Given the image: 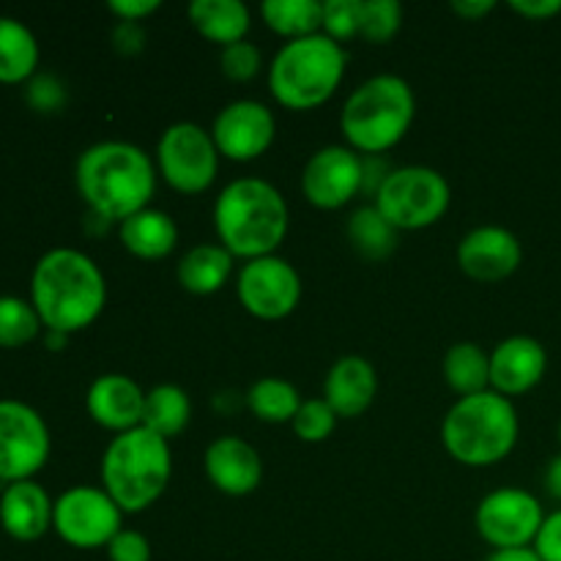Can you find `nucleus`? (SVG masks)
I'll use <instances>...</instances> for the list:
<instances>
[{"mask_svg": "<svg viewBox=\"0 0 561 561\" xmlns=\"http://www.w3.org/2000/svg\"><path fill=\"white\" fill-rule=\"evenodd\" d=\"M75 184L91 214L102 222H124L151 206L157 192V168L135 142H93L80 153Z\"/></svg>", "mask_w": 561, "mask_h": 561, "instance_id": "1", "label": "nucleus"}, {"mask_svg": "<svg viewBox=\"0 0 561 561\" xmlns=\"http://www.w3.org/2000/svg\"><path fill=\"white\" fill-rule=\"evenodd\" d=\"M31 305L49 332H82L107 305L102 268L91 255L71 247L44 252L31 274Z\"/></svg>", "mask_w": 561, "mask_h": 561, "instance_id": "2", "label": "nucleus"}, {"mask_svg": "<svg viewBox=\"0 0 561 561\" xmlns=\"http://www.w3.org/2000/svg\"><path fill=\"white\" fill-rule=\"evenodd\" d=\"M288 203L263 179H236L214 203V230L225 250L241 261L277 252L288 236Z\"/></svg>", "mask_w": 561, "mask_h": 561, "instance_id": "3", "label": "nucleus"}, {"mask_svg": "<svg viewBox=\"0 0 561 561\" xmlns=\"http://www.w3.org/2000/svg\"><path fill=\"white\" fill-rule=\"evenodd\" d=\"M173 477V453L168 438L148 427L118 433L102 455V488L121 513H146L162 499Z\"/></svg>", "mask_w": 561, "mask_h": 561, "instance_id": "4", "label": "nucleus"}, {"mask_svg": "<svg viewBox=\"0 0 561 561\" xmlns=\"http://www.w3.org/2000/svg\"><path fill=\"white\" fill-rule=\"evenodd\" d=\"M518 436L520 420L513 400L493 389L458 398L442 422L444 449L471 469H488L507 460Z\"/></svg>", "mask_w": 561, "mask_h": 561, "instance_id": "5", "label": "nucleus"}, {"mask_svg": "<svg viewBox=\"0 0 561 561\" xmlns=\"http://www.w3.org/2000/svg\"><path fill=\"white\" fill-rule=\"evenodd\" d=\"M414 115V88L398 75H376L345 99L340 131L356 153L378 157L409 135Z\"/></svg>", "mask_w": 561, "mask_h": 561, "instance_id": "6", "label": "nucleus"}, {"mask_svg": "<svg viewBox=\"0 0 561 561\" xmlns=\"http://www.w3.org/2000/svg\"><path fill=\"white\" fill-rule=\"evenodd\" d=\"M348 55L327 33L285 42L268 66V91L288 110H316L334 96Z\"/></svg>", "mask_w": 561, "mask_h": 561, "instance_id": "7", "label": "nucleus"}, {"mask_svg": "<svg viewBox=\"0 0 561 561\" xmlns=\"http://www.w3.org/2000/svg\"><path fill=\"white\" fill-rule=\"evenodd\" d=\"M449 201L453 192L438 170L425 164H405L387 175L378 195L373 197V206L394 230L403 233V230H425L442 222Z\"/></svg>", "mask_w": 561, "mask_h": 561, "instance_id": "8", "label": "nucleus"}, {"mask_svg": "<svg viewBox=\"0 0 561 561\" xmlns=\"http://www.w3.org/2000/svg\"><path fill=\"white\" fill-rule=\"evenodd\" d=\"M157 168L181 195H201L217 181L219 151L211 131L192 121L168 126L157 142Z\"/></svg>", "mask_w": 561, "mask_h": 561, "instance_id": "9", "label": "nucleus"}, {"mask_svg": "<svg viewBox=\"0 0 561 561\" xmlns=\"http://www.w3.org/2000/svg\"><path fill=\"white\" fill-rule=\"evenodd\" d=\"M124 513L104 488L77 485L55 499L53 529L66 546L80 551L107 548L110 540L124 529Z\"/></svg>", "mask_w": 561, "mask_h": 561, "instance_id": "10", "label": "nucleus"}, {"mask_svg": "<svg viewBox=\"0 0 561 561\" xmlns=\"http://www.w3.org/2000/svg\"><path fill=\"white\" fill-rule=\"evenodd\" d=\"M49 449V427L33 405L0 400V482L33 480L47 466Z\"/></svg>", "mask_w": 561, "mask_h": 561, "instance_id": "11", "label": "nucleus"}, {"mask_svg": "<svg viewBox=\"0 0 561 561\" xmlns=\"http://www.w3.org/2000/svg\"><path fill=\"white\" fill-rule=\"evenodd\" d=\"M546 510L535 493L524 488H499L480 502L474 515L477 531L496 551L531 548L537 540Z\"/></svg>", "mask_w": 561, "mask_h": 561, "instance_id": "12", "label": "nucleus"}, {"mask_svg": "<svg viewBox=\"0 0 561 561\" xmlns=\"http://www.w3.org/2000/svg\"><path fill=\"white\" fill-rule=\"evenodd\" d=\"M236 294L250 316L261 321H283L299 307L301 277L285 257H255L241 266Z\"/></svg>", "mask_w": 561, "mask_h": 561, "instance_id": "13", "label": "nucleus"}, {"mask_svg": "<svg viewBox=\"0 0 561 561\" xmlns=\"http://www.w3.org/2000/svg\"><path fill=\"white\" fill-rule=\"evenodd\" d=\"M365 186V159L348 146L318 148L301 170V192L307 203L323 211L348 206Z\"/></svg>", "mask_w": 561, "mask_h": 561, "instance_id": "14", "label": "nucleus"}, {"mask_svg": "<svg viewBox=\"0 0 561 561\" xmlns=\"http://www.w3.org/2000/svg\"><path fill=\"white\" fill-rule=\"evenodd\" d=\"M277 135L274 113L255 99H239L225 104L211 126V137L217 142L219 157L230 162H252L272 148Z\"/></svg>", "mask_w": 561, "mask_h": 561, "instance_id": "15", "label": "nucleus"}, {"mask_svg": "<svg viewBox=\"0 0 561 561\" xmlns=\"http://www.w3.org/2000/svg\"><path fill=\"white\" fill-rule=\"evenodd\" d=\"M524 263V247L513 230L502 225H480L458 244V266L477 283H502Z\"/></svg>", "mask_w": 561, "mask_h": 561, "instance_id": "16", "label": "nucleus"}, {"mask_svg": "<svg viewBox=\"0 0 561 561\" xmlns=\"http://www.w3.org/2000/svg\"><path fill=\"white\" fill-rule=\"evenodd\" d=\"M546 373V345L529 334H513V337L502 340L491 354V389L510 400L540 387Z\"/></svg>", "mask_w": 561, "mask_h": 561, "instance_id": "17", "label": "nucleus"}, {"mask_svg": "<svg viewBox=\"0 0 561 561\" xmlns=\"http://www.w3.org/2000/svg\"><path fill=\"white\" fill-rule=\"evenodd\" d=\"M206 477L225 496H250L263 482V460L250 442L239 436H222L208 444Z\"/></svg>", "mask_w": 561, "mask_h": 561, "instance_id": "18", "label": "nucleus"}, {"mask_svg": "<svg viewBox=\"0 0 561 561\" xmlns=\"http://www.w3.org/2000/svg\"><path fill=\"white\" fill-rule=\"evenodd\" d=\"M85 409L96 425L118 436V433L135 431L142 425L146 392L121 373H104L88 387Z\"/></svg>", "mask_w": 561, "mask_h": 561, "instance_id": "19", "label": "nucleus"}, {"mask_svg": "<svg viewBox=\"0 0 561 561\" xmlns=\"http://www.w3.org/2000/svg\"><path fill=\"white\" fill-rule=\"evenodd\" d=\"M378 392L376 367L365 356H343L334 362L323 381V400L340 420H356L373 405Z\"/></svg>", "mask_w": 561, "mask_h": 561, "instance_id": "20", "label": "nucleus"}, {"mask_svg": "<svg viewBox=\"0 0 561 561\" xmlns=\"http://www.w3.org/2000/svg\"><path fill=\"white\" fill-rule=\"evenodd\" d=\"M55 502L38 482H11L0 493V526L20 542L42 540L53 529Z\"/></svg>", "mask_w": 561, "mask_h": 561, "instance_id": "21", "label": "nucleus"}, {"mask_svg": "<svg viewBox=\"0 0 561 561\" xmlns=\"http://www.w3.org/2000/svg\"><path fill=\"white\" fill-rule=\"evenodd\" d=\"M118 239L140 261H162L179 244V225L168 211L148 206L118 225Z\"/></svg>", "mask_w": 561, "mask_h": 561, "instance_id": "22", "label": "nucleus"}, {"mask_svg": "<svg viewBox=\"0 0 561 561\" xmlns=\"http://www.w3.org/2000/svg\"><path fill=\"white\" fill-rule=\"evenodd\" d=\"M236 257L222 244H197L175 266V277L186 294L211 296L233 277Z\"/></svg>", "mask_w": 561, "mask_h": 561, "instance_id": "23", "label": "nucleus"}, {"mask_svg": "<svg viewBox=\"0 0 561 561\" xmlns=\"http://www.w3.org/2000/svg\"><path fill=\"white\" fill-rule=\"evenodd\" d=\"M192 27L211 44L244 42L250 33V9L241 0H192L186 9Z\"/></svg>", "mask_w": 561, "mask_h": 561, "instance_id": "24", "label": "nucleus"}, {"mask_svg": "<svg viewBox=\"0 0 561 561\" xmlns=\"http://www.w3.org/2000/svg\"><path fill=\"white\" fill-rule=\"evenodd\" d=\"M38 42L25 22L14 16H0V82L20 85L31 82L38 69Z\"/></svg>", "mask_w": 561, "mask_h": 561, "instance_id": "25", "label": "nucleus"}, {"mask_svg": "<svg viewBox=\"0 0 561 561\" xmlns=\"http://www.w3.org/2000/svg\"><path fill=\"white\" fill-rule=\"evenodd\" d=\"M444 378L458 398L491 389V354L477 343H455L444 356Z\"/></svg>", "mask_w": 561, "mask_h": 561, "instance_id": "26", "label": "nucleus"}, {"mask_svg": "<svg viewBox=\"0 0 561 561\" xmlns=\"http://www.w3.org/2000/svg\"><path fill=\"white\" fill-rule=\"evenodd\" d=\"M345 233H348L351 247L370 263L387 261L398 250L400 241V230H394L376 206L356 208L348 217Z\"/></svg>", "mask_w": 561, "mask_h": 561, "instance_id": "27", "label": "nucleus"}, {"mask_svg": "<svg viewBox=\"0 0 561 561\" xmlns=\"http://www.w3.org/2000/svg\"><path fill=\"white\" fill-rule=\"evenodd\" d=\"M192 420V400L175 383H159L146 392V411H142V427L153 431L162 438H175L186 431Z\"/></svg>", "mask_w": 561, "mask_h": 561, "instance_id": "28", "label": "nucleus"}, {"mask_svg": "<svg viewBox=\"0 0 561 561\" xmlns=\"http://www.w3.org/2000/svg\"><path fill=\"white\" fill-rule=\"evenodd\" d=\"M261 16L274 33L294 42L321 33L323 3L321 0H266L261 5Z\"/></svg>", "mask_w": 561, "mask_h": 561, "instance_id": "29", "label": "nucleus"}, {"mask_svg": "<svg viewBox=\"0 0 561 561\" xmlns=\"http://www.w3.org/2000/svg\"><path fill=\"white\" fill-rule=\"evenodd\" d=\"M301 394L285 378H261L250 387L247 392V409L252 411V416H257L261 422L268 425H283V422H294V416L301 409Z\"/></svg>", "mask_w": 561, "mask_h": 561, "instance_id": "30", "label": "nucleus"}, {"mask_svg": "<svg viewBox=\"0 0 561 561\" xmlns=\"http://www.w3.org/2000/svg\"><path fill=\"white\" fill-rule=\"evenodd\" d=\"M36 307L20 296H0V348H22L42 334Z\"/></svg>", "mask_w": 561, "mask_h": 561, "instance_id": "31", "label": "nucleus"}, {"mask_svg": "<svg viewBox=\"0 0 561 561\" xmlns=\"http://www.w3.org/2000/svg\"><path fill=\"white\" fill-rule=\"evenodd\" d=\"M403 25V5L398 0H362V38L370 44H387Z\"/></svg>", "mask_w": 561, "mask_h": 561, "instance_id": "32", "label": "nucleus"}, {"mask_svg": "<svg viewBox=\"0 0 561 561\" xmlns=\"http://www.w3.org/2000/svg\"><path fill=\"white\" fill-rule=\"evenodd\" d=\"M337 420L340 416L334 414L332 405H329L327 400L312 398V400H305V403H301L299 414L294 416L290 427H294L296 438H301V442L321 444L332 436L334 427H337Z\"/></svg>", "mask_w": 561, "mask_h": 561, "instance_id": "33", "label": "nucleus"}, {"mask_svg": "<svg viewBox=\"0 0 561 561\" xmlns=\"http://www.w3.org/2000/svg\"><path fill=\"white\" fill-rule=\"evenodd\" d=\"M329 38L337 44L362 33V0H327L323 3V27Z\"/></svg>", "mask_w": 561, "mask_h": 561, "instance_id": "34", "label": "nucleus"}, {"mask_svg": "<svg viewBox=\"0 0 561 561\" xmlns=\"http://www.w3.org/2000/svg\"><path fill=\"white\" fill-rule=\"evenodd\" d=\"M261 66H263L261 49H257L252 42H247V38L244 42L228 44V47H222V53H219V69H222V75L233 82L255 80Z\"/></svg>", "mask_w": 561, "mask_h": 561, "instance_id": "35", "label": "nucleus"}, {"mask_svg": "<svg viewBox=\"0 0 561 561\" xmlns=\"http://www.w3.org/2000/svg\"><path fill=\"white\" fill-rule=\"evenodd\" d=\"M27 104L38 113H58L66 104V88L58 77L36 75L27 82Z\"/></svg>", "mask_w": 561, "mask_h": 561, "instance_id": "36", "label": "nucleus"}, {"mask_svg": "<svg viewBox=\"0 0 561 561\" xmlns=\"http://www.w3.org/2000/svg\"><path fill=\"white\" fill-rule=\"evenodd\" d=\"M110 561H151V542L142 531L121 529L107 546Z\"/></svg>", "mask_w": 561, "mask_h": 561, "instance_id": "37", "label": "nucleus"}, {"mask_svg": "<svg viewBox=\"0 0 561 561\" xmlns=\"http://www.w3.org/2000/svg\"><path fill=\"white\" fill-rule=\"evenodd\" d=\"M531 548L542 561H561V507L546 515Z\"/></svg>", "mask_w": 561, "mask_h": 561, "instance_id": "38", "label": "nucleus"}, {"mask_svg": "<svg viewBox=\"0 0 561 561\" xmlns=\"http://www.w3.org/2000/svg\"><path fill=\"white\" fill-rule=\"evenodd\" d=\"M113 47L121 55H137L146 47V27L140 22H118L113 27Z\"/></svg>", "mask_w": 561, "mask_h": 561, "instance_id": "39", "label": "nucleus"}, {"mask_svg": "<svg viewBox=\"0 0 561 561\" xmlns=\"http://www.w3.org/2000/svg\"><path fill=\"white\" fill-rule=\"evenodd\" d=\"M159 0H110L107 9L118 16V22H142L159 11Z\"/></svg>", "mask_w": 561, "mask_h": 561, "instance_id": "40", "label": "nucleus"}, {"mask_svg": "<svg viewBox=\"0 0 561 561\" xmlns=\"http://www.w3.org/2000/svg\"><path fill=\"white\" fill-rule=\"evenodd\" d=\"M510 9L526 20L542 22L561 14V0H510Z\"/></svg>", "mask_w": 561, "mask_h": 561, "instance_id": "41", "label": "nucleus"}, {"mask_svg": "<svg viewBox=\"0 0 561 561\" xmlns=\"http://www.w3.org/2000/svg\"><path fill=\"white\" fill-rule=\"evenodd\" d=\"M449 9H453L458 16H463V20L477 22L482 20V16L491 14V11L496 9V3H493V0H455Z\"/></svg>", "mask_w": 561, "mask_h": 561, "instance_id": "42", "label": "nucleus"}, {"mask_svg": "<svg viewBox=\"0 0 561 561\" xmlns=\"http://www.w3.org/2000/svg\"><path fill=\"white\" fill-rule=\"evenodd\" d=\"M542 485H546L548 496L553 502H561V455L551 458V463L546 466V477H542Z\"/></svg>", "mask_w": 561, "mask_h": 561, "instance_id": "43", "label": "nucleus"}, {"mask_svg": "<svg viewBox=\"0 0 561 561\" xmlns=\"http://www.w3.org/2000/svg\"><path fill=\"white\" fill-rule=\"evenodd\" d=\"M485 561H542L535 548H513V551H493Z\"/></svg>", "mask_w": 561, "mask_h": 561, "instance_id": "44", "label": "nucleus"}, {"mask_svg": "<svg viewBox=\"0 0 561 561\" xmlns=\"http://www.w3.org/2000/svg\"><path fill=\"white\" fill-rule=\"evenodd\" d=\"M44 343H47V348L53 351H60L66 345V340H69V334H60V332H49V329H44Z\"/></svg>", "mask_w": 561, "mask_h": 561, "instance_id": "45", "label": "nucleus"}, {"mask_svg": "<svg viewBox=\"0 0 561 561\" xmlns=\"http://www.w3.org/2000/svg\"><path fill=\"white\" fill-rule=\"evenodd\" d=\"M557 438H559V447H561V422H559V427H557Z\"/></svg>", "mask_w": 561, "mask_h": 561, "instance_id": "46", "label": "nucleus"}]
</instances>
